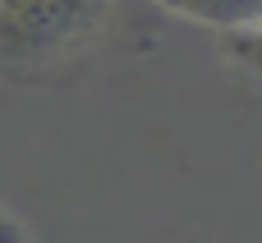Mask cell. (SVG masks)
Listing matches in <instances>:
<instances>
[{
  "mask_svg": "<svg viewBox=\"0 0 262 243\" xmlns=\"http://www.w3.org/2000/svg\"><path fill=\"white\" fill-rule=\"evenodd\" d=\"M106 0H0V69H37L64 55Z\"/></svg>",
  "mask_w": 262,
  "mask_h": 243,
  "instance_id": "cell-1",
  "label": "cell"
},
{
  "mask_svg": "<svg viewBox=\"0 0 262 243\" xmlns=\"http://www.w3.org/2000/svg\"><path fill=\"white\" fill-rule=\"evenodd\" d=\"M175 18H189L198 28H212L221 37L249 32L262 23V0H152Z\"/></svg>",
  "mask_w": 262,
  "mask_h": 243,
  "instance_id": "cell-2",
  "label": "cell"
},
{
  "mask_svg": "<svg viewBox=\"0 0 262 243\" xmlns=\"http://www.w3.org/2000/svg\"><path fill=\"white\" fill-rule=\"evenodd\" d=\"M226 51H230L249 74H258V78H262V23H258V28H249V32L226 37Z\"/></svg>",
  "mask_w": 262,
  "mask_h": 243,
  "instance_id": "cell-3",
  "label": "cell"
},
{
  "mask_svg": "<svg viewBox=\"0 0 262 243\" xmlns=\"http://www.w3.org/2000/svg\"><path fill=\"white\" fill-rule=\"evenodd\" d=\"M0 243H32V239H28V230L9 216L5 207H0Z\"/></svg>",
  "mask_w": 262,
  "mask_h": 243,
  "instance_id": "cell-4",
  "label": "cell"
}]
</instances>
